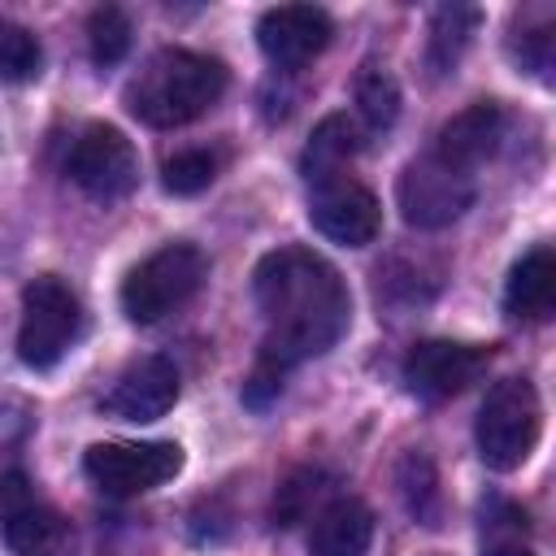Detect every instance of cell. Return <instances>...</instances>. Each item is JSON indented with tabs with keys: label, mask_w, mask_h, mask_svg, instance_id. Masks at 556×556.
I'll list each match as a JSON object with an SVG mask.
<instances>
[{
	"label": "cell",
	"mask_w": 556,
	"mask_h": 556,
	"mask_svg": "<svg viewBox=\"0 0 556 556\" xmlns=\"http://www.w3.org/2000/svg\"><path fill=\"white\" fill-rule=\"evenodd\" d=\"M83 334V304L78 295L43 274L35 282H26L22 291V326H17V356L30 369H52Z\"/></svg>",
	"instance_id": "5b68a950"
},
{
	"label": "cell",
	"mask_w": 556,
	"mask_h": 556,
	"mask_svg": "<svg viewBox=\"0 0 556 556\" xmlns=\"http://www.w3.org/2000/svg\"><path fill=\"white\" fill-rule=\"evenodd\" d=\"M552 52H556V39H552V13L543 9L539 26H526V22H521V30L513 35V56H517L530 74L547 78V74H552Z\"/></svg>",
	"instance_id": "d4e9b609"
},
{
	"label": "cell",
	"mask_w": 556,
	"mask_h": 556,
	"mask_svg": "<svg viewBox=\"0 0 556 556\" xmlns=\"http://www.w3.org/2000/svg\"><path fill=\"white\" fill-rule=\"evenodd\" d=\"M308 222L330 239V243H343V248H365L378 239V226H382V208H378V195L339 174V178H326L308 191Z\"/></svg>",
	"instance_id": "30bf717a"
},
{
	"label": "cell",
	"mask_w": 556,
	"mask_h": 556,
	"mask_svg": "<svg viewBox=\"0 0 556 556\" xmlns=\"http://www.w3.org/2000/svg\"><path fill=\"white\" fill-rule=\"evenodd\" d=\"M491 365V348L456 339H421L404 356V382L421 400H452Z\"/></svg>",
	"instance_id": "9c48e42d"
},
{
	"label": "cell",
	"mask_w": 556,
	"mask_h": 556,
	"mask_svg": "<svg viewBox=\"0 0 556 556\" xmlns=\"http://www.w3.org/2000/svg\"><path fill=\"white\" fill-rule=\"evenodd\" d=\"M87 43H91V61L96 65H117L130 52V22L122 9L104 4L87 17Z\"/></svg>",
	"instance_id": "603a6c76"
},
{
	"label": "cell",
	"mask_w": 556,
	"mask_h": 556,
	"mask_svg": "<svg viewBox=\"0 0 556 556\" xmlns=\"http://www.w3.org/2000/svg\"><path fill=\"white\" fill-rule=\"evenodd\" d=\"M356 152H361V126L348 113H330L313 126V139L300 156V169H304L308 187H317L326 178H339Z\"/></svg>",
	"instance_id": "e0dca14e"
},
{
	"label": "cell",
	"mask_w": 556,
	"mask_h": 556,
	"mask_svg": "<svg viewBox=\"0 0 556 556\" xmlns=\"http://www.w3.org/2000/svg\"><path fill=\"white\" fill-rule=\"evenodd\" d=\"M256 308L265 321L261 361L274 369H291L308 356L330 352L352 321V295L339 269L313 248H278L261 256L252 274Z\"/></svg>",
	"instance_id": "6da1fadb"
},
{
	"label": "cell",
	"mask_w": 556,
	"mask_h": 556,
	"mask_svg": "<svg viewBox=\"0 0 556 556\" xmlns=\"http://www.w3.org/2000/svg\"><path fill=\"white\" fill-rule=\"evenodd\" d=\"M478 195V174L443 161L439 152H421L404 165L400 182H395V200L408 226L417 230H439L452 226Z\"/></svg>",
	"instance_id": "8992f818"
},
{
	"label": "cell",
	"mask_w": 556,
	"mask_h": 556,
	"mask_svg": "<svg viewBox=\"0 0 556 556\" xmlns=\"http://www.w3.org/2000/svg\"><path fill=\"white\" fill-rule=\"evenodd\" d=\"M552 304H556V256H552L547 243H539V248H530L508 269L504 308L517 321H547L552 317Z\"/></svg>",
	"instance_id": "2e32d148"
},
{
	"label": "cell",
	"mask_w": 556,
	"mask_h": 556,
	"mask_svg": "<svg viewBox=\"0 0 556 556\" xmlns=\"http://www.w3.org/2000/svg\"><path fill=\"white\" fill-rule=\"evenodd\" d=\"M543 430V408H539V391L526 378H504L486 391L482 408H478V456L486 469L508 473L517 465H526V456L534 452Z\"/></svg>",
	"instance_id": "3957f363"
},
{
	"label": "cell",
	"mask_w": 556,
	"mask_h": 556,
	"mask_svg": "<svg viewBox=\"0 0 556 556\" xmlns=\"http://www.w3.org/2000/svg\"><path fill=\"white\" fill-rule=\"evenodd\" d=\"M213 178H217V156L204 152V148L174 152V156L161 165V182H165V191H174V195H195V191H204Z\"/></svg>",
	"instance_id": "cb8c5ba5"
},
{
	"label": "cell",
	"mask_w": 556,
	"mask_h": 556,
	"mask_svg": "<svg viewBox=\"0 0 556 556\" xmlns=\"http://www.w3.org/2000/svg\"><path fill=\"white\" fill-rule=\"evenodd\" d=\"M39 65H43L39 39L26 26L0 17V78L4 83H30L39 74Z\"/></svg>",
	"instance_id": "7402d4cb"
},
{
	"label": "cell",
	"mask_w": 556,
	"mask_h": 556,
	"mask_svg": "<svg viewBox=\"0 0 556 556\" xmlns=\"http://www.w3.org/2000/svg\"><path fill=\"white\" fill-rule=\"evenodd\" d=\"M356 109H361L369 130H387L400 117V87H395V78L387 70H378V65H365L356 74Z\"/></svg>",
	"instance_id": "44dd1931"
},
{
	"label": "cell",
	"mask_w": 556,
	"mask_h": 556,
	"mask_svg": "<svg viewBox=\"0 0 556 556\" xmlns=\"http://www.w3.org/2000/svg\"><path fill=\"white\" fill-rule=\"evenodd\" d=\"M226 91V65L191 48H161L126 83V109L156 130L187 126L208 113Z\"/></svg>",
	"instance_id": "7a4b0ae2"
},
{
	"label": "cell",
	"mask_w": 556,
	"mask_h": 556,
	"mask_svg": "<svg viewBox=\"0 0 556 556\" xmlns=\"http://www.w3.org/2000/svg\"><path fill=\"white\" fill-rule=\"evenodd\" d=\"M330 478L321 469H295L278 495H274V526H295V521H313L330 500Z\"/></svg>",
	"instance_id": "d6986e66"
},
{
	"label": "cell",
	"mask_w": 556,
	"mask_h": 556,
	"mask_svg": "<svg viewBox=\"0 0 556 556\" xmlns=\"http://www.w3.org/2000/svg\"><path fill=\"white\" fill-rule=\"evenodd\" d=\"M208 274V261L195 243H165L152 256H143L126 282H122V313L139 326H152L182 308Z\"/></svg>",
	"instance_id": "277c9868"
},
{
	"label": "cell",
	"mask_w": 556,
	"mask_h": 556,
	"mask_svg": "<svg viewBox=\"0 0 556 556\" xmlns=\"http://www.w3.org/2000/svg\"><path fill=\"white\" fill-rule=\"evenodd\" d=\"M500 139H504V109L495 100H478V104L460 109L452 122H443V130L434 135L430 152H439L443 161L478 174L495 156Z\"/></svg>",
	"instance_id": "5bb4252c"
},
{
	"label": "cell",
	"mask_w": 556,
	"mask_h": 556,
	"mask_svg": "<svg viewBox=\"0 0 556 556\" xmlns=\"http://www.w3.org/2000/svg\"><path fill=\"white\" fill-rule=\"evenodd\" d=\"M374 543V513L352 500V495H334L308 530V556H365Z\"/></svg>",
	"instance_id": "9a60e30c"
},
{
	"label": "cell",
	"mask_w": 556,
	"mask_h": 556,
	"mask_svg": "<svg viewBox=\"0 0 556 556\" xmlns=\"http://www.w3.org/2000/svg\"><path fill=\"white\" fill-rule=\"evenodd\" d=\"M400 495H404L408 513H413L421 526H439V478H434L430 456L408 452V456L400 460Z\"/></svg>",
	"instance_id": "ffe728a7"
},
{
	"label": "cell",
	"mask_w": 556,
	"mask_h": 556,
	"mask_svg": "<svg viewBox=\"0 0 556 556\" xmlns=\"http://www.w3.org/2000/svg\"><path fill=\"white\" fill-rule=\"evenodd\" d=\"M330 13L317 4H278L265 9L256 22V43L278 70H300L330 43Z\"/></svg>",
	"instance_id": "8fae6325"
},
{
	"label": "cell",
	"mask_w": 556,
	"mask_h": 556,
	"mask_svg": "<svg viewBox=\"0 0 556 556\" xmlns=\"http://www.w3.org/2000/svg\"><path fill=\"white\" fill-rule=\"evenodd\" d=\"M4 543L13 556H65L70 552V521L39 504L26 482L13 473L4 478Z\"/></svg>",
	"instance_id": "4fadbf2b"
},
{
	"label": "cell",
	"mask_w": 556,
	"mask_h": 556,
	"mask_svg": "<svg viewBox=\"0 0 556 556\" xmlns=\"http://www.w3.org/2000/svg\"><path fill=\"white\" fill-rule=\"evenodd\" d=\"M478 30V9L473 4H443L430 17V43H426V61L434 74L456 70V61L465 56L469 39Z\"/></svg>",
	"instance_id": "ac0fdd59"
},
{
	"label": "cell",
	"mask_w": 556,
	"mask_h": 556,
	"mask_svg": "<svg viewBox=\"0 0 556 556\" xmlns=\"http://www.w3.org/2000/svg\"><path fill=\"white\" fill-rule=\"evenodd\" d=\"M482 556H534L521 534H482Z\"/></svg>",
	"instance_id": "4316f807"
},
{
	"label": "cell",
	"mask_w": 556,
	"mask_h": 556,
	"mask_svg": "<svg viewBox=\"0 0 556 556\" xmlns=\"http://www.w3.org/2000/svg\"><path fill=\"white\" fill-rule=\"evenodd\" d=\"M174 400H178V369H174V361L139 356V361H130L113 378V387L104 391L100 408L109 417H117V421H156V417H165L174 408Z\"/></svg>",
	"instance_id": "7c38bea8"
},
{
	"label": "cell",
	"mask_w": 556,
	"mask_h": 556,
	"mask_svg": "<svg viewBox=\"0 0 556 556\" xmlns=\"http://www.w3.org/2000/svg\"><path fill=\"white\" fill-rule=\"evenodd\" d=\"M178 469H182L178 443H91L83 456V473L96 482V491L113 500L143 495L169 482Z\"/></svg>",
	"instance_id": "ba28073f"
},
{
	"label": "cell",
	"mask_w": 556,
	"mask_h": 556,
	"mask_svg": "<svg viewBox=\"0 0 556 556\" xmlns=\"http://www.w3.org/2000/svg\"><path fill=\"white\" fill-rule=\"evenodd\" d=\"M65 174L100 204H113V200H126L135 187H139V152L135 143L109 126V122H87L70 148V161H65Z\"/></svg>",
	"instance_id": "52a82bcc"
},
{
	"label": "cell",
	"mask_w": 556,
	"mask_h": 556,
	"mask_svg": "<svg viewBox=\"0 0 556 556\" xmlns=\"http://www.w3.org/2000/svg\"><path fill=\"white\" fill-rule=\"evenodd\" d=\"M278 391H282V369H274V365L256 361L252 378L243 382V404H252V408H265V404H269Z\"/></svg>",
	"instance_id": "484cf974"
}]
</instances>
